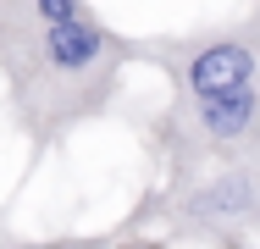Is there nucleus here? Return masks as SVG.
Returning a JSON list of instances; mask_svg holds the SVG:
<instances>
[{
  "mask_svg": "<svg viewBox=\"0 0 260 249\" xmlns=\"http://www.w3.org/2000/svg\"><path fill=\"white\" fill-rule=\"evenodd\" d=\"M139 61V39L116 34L100 11L78 6L0 61L6 111L34 149L72 139L78 128L100 122L122 95V72Z\"/></svg>",
  "mask_w": 260,
  "mask_h": 249,
  "instance_id": "nucleus-1",
  "label": "nucleus"
},
{
  "mask_svg": "<svg viewBox=\"0 0 260 249\" xmlns=\"http://www.w3.org/2000/svg\"><path fill=\"white\" fill-rule=\"evenodd\" d=\"M150 149L166 166V183H183V177L205 172L216 161L260 149V83L166 100V111L150 128Z\"/></svg>",
  "mask_w": 260,
  "mask_h": 249,
  "instance_id": "nucleus-2",
  "label": "nucleus"
},
{
  "mask_svg": "<svg viewBox=\"0 0 260 249\" xmlns=\"http://www.w3.org/2000/svg\"><path fill=\"white\" fill-rule=\"evenodd\" d=\"M160 222L172 238L210 249H244L249 238H260V149H244L172 183Z\"/></svg>",
  "mask_w": 260,
  "mask_h": 249,
  "instance_id": "nucleus-3",
  "label": "nucleus"
},
{
  "mask_svg": "<svg viewBox=\"0 0 260 249\" xmlns=\"http://www.w3.org/2000/svg\"><path fill=\"white\" fill-rule=\"evenodd\" d=\"M139 61H150L172 100L188 95H221L260 83V39L249 22H221V28H194V34H166L139 45Z\"/></svg>",
  "mask_w": 260,
  "mask_h": 249,
  "instance_id": "nucleus-4",
  "label": "nucleus"
},
{
  "mask_svg": "<svg viewBox=\"0 0 260 249\" xmlns=\"http://www.w3.org/2000/svg\"><path fill=\"white\" fill-rule=\"evenodd\" d=\"M83 0H0V61L22 39H34L39 28H50L61 17H72Z\"/></svg>",
  "mask_w": 260,
  "mask_h": 249,
  "instance_id": "nucleus-5",
  "label": "nucleus"
},
{
  "mask_svg": "<svg viewBox=\"0 0 260 249\" xmlns=\"http://www.w3.org/2000/svg\"><path fill=\"white\" fill-rule=\"evenodd\" d=\"M122 238H0V249H116Z\"/></svg>",
  "mask_w": 260,
  "mask_h": 249,
  "instance_id": "nucleus-6",
  "label": "nucleus"
},
{
  "mask_svg": "<svg viewBox=\"0 0 260 249\" xmlns=\"http://www.w3.org/2000/svg\"><path fill=\"white\" fill-rule=\"evenodd\" d=\"M249 28H255V39H260V0H249V17H244Z\"/></svg>",
  "mask_w": 260,
  "mask_h": 249,
  "instance_id": "nucleus-7",
  "label": "nucleus"
}]
</instances>
